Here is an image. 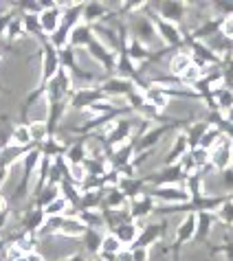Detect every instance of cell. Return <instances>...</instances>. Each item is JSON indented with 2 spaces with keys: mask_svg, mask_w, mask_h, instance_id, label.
<instances>
[{
  "mask_svg": "<svg viewBox=\"0 0 233 261\" xmlns=\"http://www.w3.org/2000/svg\"><path fill=\"white\" fill-rule=\"evenodd\" d=\"M134 132H136V123L134 119L130 117H119L114 119L110 125H108V132H106V147L108 149H114V147H121L134 139Z\"/></svg>",
  "mask_w": 233,
  "mask_h": 261,
  "instance_id": "cell-1",
  "label": "cell"
},
{
  "mask_svg": "<svg viewBox=\"0 0 233 261\" xmlns=\"http://www.w3.org/2000/svg\"><path fill=\"white\" fill-rule=\"evenodd\" d=\"M145 193H148L154 202L163 204V206H180V204H187L189 202V195H187L183 185L152 187V189H145Z\"/></svg>",
  "mask_w": 233,
  "mask_h": 261,
  "instance_id": "cell-2",
  "label": "cell"
},
{
  "mask_svg": "<svg viewBox=\"0 0 233 261\" xmlns=\"http://www.w3.org/2000/svg\"><path fill=\"white\" fill-rule=\"evenodd\" d=\"M152 22H154V31H156V38L163 42L165 48H183L185 46V31L176 24H170L165 20L156 18L154 13L148 16Z\"/></svg>",
  "mask_w": 233,
  "mask_h": 261,
  "instance_id": "cell-3",
  "label": "cell"
},
{
  "mask_svg": "<svg viewBox=\"0 0 233 261\" xmlns=\"http://www.w3.org/2000/svg\"><path fill=\"white\" fill-rule=\"evenodd\" d=\"M209 167L216 173L233 167V141H229V139H224L222 136V139L218 141L216 147L209 149Z\"/></svg>",
  "mask_w": 233,
  "mask_h": 261,
  "instance_id": "cell-4",
  "label": "cell"
},
{
  "mask_svg": "<svg viewBox=\"0 0 233 261\" xmlns=\"http://www.w3.org/2000/svg\"><path fill=\"white\" fill-rule=\"evenodd\" d=\"M60 50H57L49 40H42V77H40V86L49 84L51 79L57 75L60 70Z\"/></svg>",
  "mask_w": 233,
  "mask_h": 261,
  "instance_id": "cell-5",
  "label": "cell"
},
{
  "mask_svg": "<svg viewBox=\"0 0 233 261\" xmlns=\"http://www.w3.org/2000/svg\"><path fill=\"white\" fill-rule=\"evenodd\" d=\"M154 9H156V13H154L156 18H161L170 24H176V27L187 22V16H189L187 3H156Z\"/></svg>",
  "mask_w": 233,
  "mask_h": 261,
  "instance_id": "cell-6",
  "label": "cell"
},
{
  "mask_svg": "<svg viewBox=\"0 0 233 261\" xmlns=\"http://www.w3.org/2000/svg\"><path fill=\"white\" fill-rule=\"evenodd\" d=\"M106 97L101 95V90L97 86H82V88L73 90L71 95V101H68V108L73 110H88L92 103H99V101H104Z\"/></svg>",
  "mask_w": 233,
  "mask_h": 261,
  "instance_id": "cell-7",
  "label": "cell"
},
{
  "mask_svg": "<svg viewBox=\"0 0 233 261\" xmlns=\"http://www.w3.org/2000/svg\"><path fill=\"white\" fill-rule=\"evenodd\" d=\"M154 211H156V202L152 200L148 193H141V195H136V198L128 200V213L136 226H141L145 222V217H150Z\"/></svg>",
  "mask_w": 233,
  "mask_h": 261,
  "instance_id": "cell-8",
  "label": "cell"
},
{
  "mask_svg": "<svg viewBox=\"0 0 233 261\" xmlns=\"http://www.w3.org/2000/svg\"><path fill=\"white\" fill-rule=\"evenodd\" d=\"M163 235H165V222L141 224L139 235H136L134 244L130 246V248H150V246H154Z\"/></svg>",
  "mask_w": 233,
  "mask_h": 261,
  "instance_id": "cell-9",
  "label": "cell"
},
{
  "mask_svg": "<svg viewBox=\"0 0 233 261\" xmlns=\"http://www.w3.org/2000/svg\"><path fill=\"white\" fill-rule=\"evenodd\" d=\"M38 22H40L42 33L49 38V35H53L57 31V27L62 24V11L57 9L55 3H44V9H42V13L38 16Z\"/></svg>",
  "mask_w": 233,
  "mask_h": 261,
  "instance_id": "cell-10",
  "label": "cell"
},
{
  "mask_svg": "<svg viewBox=\"0 0 233 261\" xmlns=\"http://www.w3.org/2000/svg\"><path fill=\"white\" fill-rule=\"evenodd\" d=\"M194 235H196V213H185L176 226L174 248H183L185 244H194Z\"/></svg>",
  "mask_w": 233,
  "mask_h": 261,
  "instance_id": "cell-11",
  "label": "cell"
},
{
  "mask_svg": "<svg viewBox=\"0 0 233 261\" xmlns=\"http://www.w3.org/2000/svg\"><path fill=\"white\" fill-rule=\"evenodd\" d=\"M86 50H88V55L99 64V66H104V70H114L116 53H114V50H110L108 46H104L99 40H92L90 44L86 46Z\"/></svg>",
  "mask_w": 233,
  "mask_h": 261,
  "instance_id": "cell-12",
  "label": "cell"
},
{
  "mask_svg": "<svg viewBox=\"0 0 233 261\" xmlns=\"http://www.w3.org/2000/svg\"><path fill=\"white\" fill-rule=\"evenodd\" d=\"M130 31H132V40H139L141 44H145L150 48L152 40L156 38V31H154V22L148 18V16H139L134 18V22L130 24Z\"/></svg>",
  "mask_w": 233,
  "mask_h": 261,
  "instance_id": "cell-13",
  "label": "cell"
},
{
  "mask_svg": "<svg viewBox=\"0 0 233 261\" xmlns=\"http://www.w3.org/2000/svg\"><path fill=\"white\" fill-rule=\"evenodd\" d=\"M189 151V145H187V139L183 132H176L172 139V145L170 149L165 151V158H163V167H172V165H178V161L183 158Z\"/></svg>",
  "mask_w": 233,
  "mask_h": 261,
  "instance_id": "cell-14",
  "label": "cell"
},
{
  "mask_svg": "<svg viewBox=\"0 0 233 261\" xmlns=\"http://www.w3.org/2000/svg\"><path fill=\"white\" fill-rule=\"evenodd\" d=\"M214 224H216V217L214 213H196V235H194V244H205L209 242L211 233H214Z\"/></svg>",
  "mask_w": 233,
  "mask_h": 261,
  "instance_id": "cell-15",
  "label": "cell"
},
{
  "mask_svg": "<svg viewBox=\"0 0 233 261\" xmlns=\"http://www.w3.org/2000/svg\"><path fill=\"white\" fill-rule=\"evenodd\" d=\"M95 40V33H92V27L88 24H84V22H79L71 29V35H68V46L73 50H77V48H86L90 44V42Z\"/></svg>",
  "mask_w": 233,
  "mask_h": 261,
  "instance_id": "cell-16",
  "label": "cell"
},
{
  "mask_svg": "<svg viewBox=\"0 0 233 261\" xmlns=\"http://www.w3.org/2000/svg\"><path fill=\"white\" fill-rule=\"evenodd\" d=\"M143 97H145V103H150L156 112H163L165 108L172 103V99H170V95H167V90L161 88V86H150L148 84V88L143 90Z\"/></svg>",
  "mask_w": 233,
  "mask_h": 261,
  "instance_id": "cell-17",
  "label": "cell"
},
{
  "mask_svg": "<svg viewBox=\"0 0 233 261\" xmlns=\"http://www.w3.org/2000/svg\"><path fill=\"white\" fill-rule=\"evenodd\" d=\"M192 64H194V60H192V55L187 53V48H180L170 57V62H167V70H170V75L174 79H178L189 66H192Z\"/></svg>",
  "mask_w": 233,
  "mask_h": 261,
  "instance_id": "cell-18",
  "label": "cell"
},
{
  "mask_svg": "<svg viewBox=\"0 0 233 261\" xmlns=\"http://www.w3.org/2000/svg\"><path fill=\"white\" fill-rule=\"evenodd\" d=\"M108 16H110V13L106 11V5H101V3H84V7H82V22L88 27L99 24L101 20H106Z\"/></svg>",
  "mask_w": 233,
  "mask_h": 261,
  "instance_id": "cell-19",
  "label": "cell"
},
{
  "mask_svg": "<svg viewBox=\"0 0 233 261\" xmlns=\"http://www.w3.org/2000/svg\"><path fill=\"white\" fill-rule=\"evenodd\" d=\"M207 129H209V123L205 121V117L198 119V121H192L189 125H185L183 134H185V139H187L189 149H192V147H198V143H200V139H202V134H205Z\"/></svg>",
  "mask_w": 233,
  "mask_h": 261,
  "instance_id": "cell-20",
  "label": "cell"
},
{
  "mask_svg": "<svg viewBox=\"0 0 233 261\" xmlns=\"http://www.w3.org/2000/svg\"><path fill=\"white\" fill-rule=\"evenodd\" d=\"M44 213H42V208H29L22 217V230L25 235H38L42 224H44Z\"/></svg>",
  "mask_w": 233,
  "mask_h": 261,
  "instance_id": "cell-21",
  "label": "cell"
},
{
  "mask_svg": "<svg viewBox=\"0 0 233 261\" xmlns=\"http://www.w3.org/2000/svg\"><path fill=\"white\" fill-rule=\"evenodd\" d=\"M121 50H126V55H128L134 64H143V62H150V60H152V50L145 46V44H141L139 40H132V38L128 40L126 48H121Z\"/></svg>",
  "mask_w": 233,
  "mask_h": 261,
  "instance_id": "cell-22",
  "label": "cell"
},
{
  "mask_svg": "<svg viewBox=\"0 0 233 261\" xmlns=\"http://www.w3.org/2000/svg\"><path fill=\"white\" fill-rule=\"evenodd\" d=\"M84 233H86V224L79 220V217H64V220H62V226H60V230H57V235L71 237V239L82 237Z\"/></svg>",
  "mask_w": 233,
  "mask_h": 261,
  "instance_id": "cell-23",
  "label": "cell"
},
{
  "mask_svg": "<svg viewBox=\"0 0 233 261\" xmlns=\"http://www.w3.org/2000/svg\"><path fill=\"white\" fill-rule=\"evenodd\" d=\"M112 235L119 239L123 248H130V246L134 244L136 235H139V226H136L134 222H126V224H121V226H116V228L112 230Z\"/></svg>",
  "mask_w": 233,
  "mask_h": 261,
  "instance_id": "cell-24",
  "label": "cell"
},
{
  "mask_svg": "<svg viewBox=\"0 0 233 261\" xmlns=\"http://www.w3.org/2000/svg\"><path fill=\"white\" fill-rule=\"evenodd\" d=\"M11 145L20 149H31V134H29V123H20V125H13L11 132Z\"/></svg>",
  "mask_w": 233,
  "mask_h": 261,
  "instance_id": "cell-25",
  "label": "cell"
},
{
  "mask_svg": "<svg viewBox=\"0 0 233 261\" xmlns=\"http://www.w3.org/2000/svg\"><path fill=\"white\" fill-rule=\"evenodd\" d=\"M216 222H220L222 226L233 228V198H224V202L214 211Z\"/></svg>",
  "mask_w": 233,
  "mask_h": 261,
  "instance_id": "cell-26",
  "label": "cell"
},
{
  "mask_svg": "<svg viewBox=\"0 0 233 261\" xmlns=\"http://www.w3.org/2000/svg\"><path fill=\"white\" fill-rule=\"evenodd\" d=\"M86 158H88L86 156V143H82V141L68 145L66 154H64V161H66L68 165H84Z\"/></svg>",
  "mask_w": 233,
  "mask_h": 261,
  "instance_id": "cell-27",
  "label": "cell"
},
{
  "mask_svg": "<svg viewBox=\"0 0 233 261\" xmlns=\"http://www.w3.org/2000/svg\"><path fill=\"white\" fill-rule=\"evenodd\" d=\"M101 237H104V235H101L97 228H86V233L82 235V239H84V248H86V252H88V255H95V257L99 255Z\"/></svg>",
  "mask_w": 233,
  "mask_h": 261,
  "instance_id": "cell-28",
  "label": "cell"
},
{
  "mask_svg": "<svg viewBox=\"0 0 233 261\" xmlns=\"http://www.w3.org/2000/svg\"><path fill=\"white\" fill-rule=\"evenodd\" d=\"M57 189H60L62 198L68 202V206H77L79 204V195H82V191H79L77 185H73L71 180H62V182L57 185Z\"/></svg>",
  "mask_w": 233,
  "mask_h": 261,
  "instance_id": "cell-29",
  "label": "cell"
},
{
  "mask_svg": "<svg viewBox=\"0 0 233 261\" xmlns=\"http://www.w3.org/2000/svg\"><path fill=\"white\" fill-rule=\"evenodd\" d=\"M29 134H31V143L33 145H42L49 139V129L44 121H31L29 123Z\"/></svg>",
  "mask_w": 233,
  "mask_h": 261,
  "instance_id": "cell-30",
  "label": "cell"
},
{
  "mask_svg": "<svg viewBox=\"0 0 233 261\" xmlns=\"http://www.w3.org/2000/svg\"><path fill=\"white\" fill-rule=\"evenodd\" d=\"M20 20H22V29H25L27 35H33V38L44 40V33H42L40 22H38V16H29V13H22Z\"/></svg>",
  "mask_w": 233,
  "mask_h": 261,
  "instance_id": "cell-31",
  "label": "cell"
},
{
  "mask_svg": "<svg viewBox=\"0 0 233 261\" xmlns=\"http://www.w3.org/2000/svg\"><path fill=\"white\" fill-rule=\"evenodd\" d=\"M202 77V68L200 66H196V64H192L183 75L178 77V84H180V88H192V86L198 82V79Z\"/></svg>",
  "mask_w": 233,
  "mask_h": 261,
  "instance_id": "cell-32",
  "label": "cell"
},
{
  "mask_svg": "<svg viewBox=\"0 0 233 261\" xmlns=\"http://www.w3.org/2000/svg\"><path fill=\"white\" fill-rule=\"evenodd\" d=\"M66 208H68V202L60 195V198H55L51 204H46L44 208H42V213H44V217H64Z\"/></svg>",
  "mask_w": 233,
  "mask_h": 261,
  "instance_id": "cell-33",
  "label": "cell"
},
{
  "mask_svg": "<svg viewBox=\"0 0 233 261\" xmlns=\"http://www.w3.org/2000/svg\"><path fill=\"white\" fill-rule=\"evenodd\" d=\"M38 195V202H35V208H44L46 204H51L55 198H60V189L57 187H53V185H46L42 191H38L35 193Z\"/></svg>",
  "mask_w": 233,
  "mask_h": 261,
  "instance_id": "cell-34",
  "label": "cell"
},
{
  "mask_svg": "<svg viewBox=\"0 0 233 261\" xmlns=\"http://www.w3.org/2000/svg\"><path fill=\"white\" fill-rule=\"evenodd\" d=\"M218 182H220L222 195L233 198V167H229V169H224V171H218Z\"/></svg>",
  "mask_w": 233,
  "mask_h": 261,
  "instance_id": "cell-35",
  "label": "cell"
},
{
  "mask_svg": "<svg viewBox=\"0 0 233 261\" xmlns=\"http://www.w3.org/2000/svg\"><path fill=\"white\" fill-rule=\"evenodd\" d=\"M123 250V246L121 242L116 239L112 233H106L104 237H101V248L99 252H108V255H116V252H121Z\"/></svg>",
  "mask_w": 233,
  "mask_h": 261,
  "instance_id": "cell-36",
  "label": "cell"
},
{
  "mask_svg": "<svg viewBox=\"0 0 233 261\" xmlns=\"http://www.w3.org/2000/svg\"><path fill=\"white\" fill-rule=\"evenodd\" d=\"M220 139H222V134L218 132L216 127H211V125H209V129H207L205 134H202V139H200V143H198V147H202L205 151H209V149H214V147H216Z\"/></svg>",
  "mask_w": 233,
  "mask_h": 261,
  "instance_id": "cell-37",
  "label": "cell"
},
{
  "mask_svg": "<svg viewBox=\"0 0 233 261\" xmlns=\"http://www.w3.org/2000/svg\"><path fill=\"white\" fill-rule=\"evenodd\" d=\"M5 35H7V40H9V42L18 40V38H22V35H25V29H22V20H20V18H11V22H9V27H7Z\"/></svg>",
  "mask_w": 233,
  "mask_h": 261,
  "instance_id": "cell-38",
  "label": "cell"
},
{
  "mask_svg": "<svg viewBox=\"0 0 233 261\" xmlns=\"http://www.w3.org/2000/svg\"><path fill=\"white\" fill-rule=\"evenodd\" d=\"M189 154H192L196 167H198V171H202L205 167H209V151H205L202 147H192L189 149ZM211 169V167H209Z\"/></svg>",
  "mask_w": 233,
  "mask_h": 261,
  "instance_id": "cell-39",
  "label": "cell"
},
{
  "mask_svg": "<svg viewBox=\"0 0 233 261\" xmlns=\"http://www.w3.org/2000/svg\"><path fill=\"white\" fill-rule=\"evenodd\" d=\"M220 35L233 44V16L222 18V22H220Z\"/></svg>",
  "mask_w": 233,
  "mask_h": 261,
  "instance_id": "cell-40",
  "label": "cell"
},
{
  "mask_svg": "<svg viewBox=\"0 0 233 261\" xmlns=\"http://www.w3.org/2000/svg\"><path fill=\"white\" fill-rule=\"evenodd\" d=\"M132 261H150V248H130Z\"/></svg>",
  "mask_w": 233,
  "mask_h": 261,
  "instance_id": "cell-41",
  "label": "cell"
},
{
  "mask_svg": "<svg viewBox=\"0 0 233 261\" xmlns=\"http://www.w3.org/2000/svg\"><path fill=\"white\" fill-rule=\"evenodd\" d=\"M116 261H132V252H130V248H123L121 252H116Z\"/></svg>",
  "mask_w": 233,
  "mask_h": 261,
  "instance_id": "cell-42",
  "label": "cell"
},
{
  "mask_svg": "<svg viewBox=\"0 0 233 261\" xmlns=\"http://www.w3.org/2000/svg\"><path fill=\"white\" fill-rule=\"evenodd\" d=\"M11 22V13H7V16H0V33L7 31V27Z\"/></svg>",
  "mask_w": 233,
  "mask_h": 261,
  "instance_id": "cell-43",
  "label": "cell"
},
{
  "mask_svg": "<svg viewBox=\"0 0 233 261\" xmlns=\"http://www.w3.org/2000/svg\"><path fill=\"white\" fill-rule=\"evenodd\" d=\"M25 257H27V261H46V257L40 255L38 250H35V252H29V255H25Z\"/></svg>",
  "mask_w": 233,
  "mask_h": 261,
  "instance_id": "cell-44",
  "label": "cell"
},
{
  "mask_svg": "<svg viewBox=\"0 0 233 261\" xmlns=\"http://www.w3.org/2000/svg\"><path fill=\"white\" fill-rule=\"evenodd\" d=\"M7 211H9V202H7L5 195H0V215L7 213Z\"/></svg>",
  "mask_w": 233,
  "mask_h": 261,
  "instance_id": "cell-45",
  "label": "cell"
},
{
  "mask_svg": "<svg viewBox=\"0 0 233 261\" xmlns=\"http://www.w3.org/2000/svg\"><path fill=\"white\" fill-rule=\"evenodd\" d=\"M172 261H180V248H174V246H172Z\"/></svg>",
  "mask_w": 233,
  "mask_h": 261,
  "instance_id": "cell-46",
  "label": "cell"
},
{
  "mask_svg": "<svg viewBox=\"0 0 233 261\" xmlns=\"http://www.w3.org/2000/svg\"><path fill=\"white\" fill-rule=\"evenodd\" d=\"M62 261H86V257H84V255H71V257L62 259Z\"/></svg>",
  "mask_w": 233,
  "mask_h": 261,
  "instance_id": "cell-47",
  "label": "cell"
},
{
  "mask_svg": "<svg viewBox=\"0 0 233 261\" xmlns=\"http://www.w3.org/2000/svg\"><path fill=\"white\" fill-rule=\"evenodd\" d=\"M224 119H227L229 123H233V108H231L229 112H224Z\"/></svg>",
  "mask_w": 233,
  "mask_h": 261,
  "instance_id": "cell-48",
  "label": "cell"
},
{
  "mask_svg": "<svg viewBox=\"0 0 233 261\" xmlns=\"http://www.w3.org/2000/svg\"><path fill=\"white\" fill-rule=\"evenodd\" d=\"M16 261H27V257H20V259H16Z\"/></svg>",
  "mask_w": 233,
  "mask_h": 261,
  "instance_id": "cell-49",
  "label": "cell"
},
{
  "mask_svg": "<svg viewBox=\"0 0 233 261\" xmlns=\"http://www.w3.org/2000/svg\"><path fill=\"white\" fill-rule=\"evenodd\" d=\"M92 261H101V259H99V257H95V259H92Z\"/></svg>",
  "mask_w": 233,
  "mask_h": 261,
  "instance_id": "cell-50",
  "label": "cell"
},
{
  "mask_svg": "<svg viewBox=\"0 0 233 261\" xmlns=\"http://www.w3.org/2000/svg\"><path fill=\"white\" fill-rule=\"evenodd\" d=\"M0 60H3V55H0Z\"/></svg>",
  "mask_w": 233,
  "mask_h": 261,
  "instance_id": "cell-51",
  "label": "cell"
}]
</instances>
